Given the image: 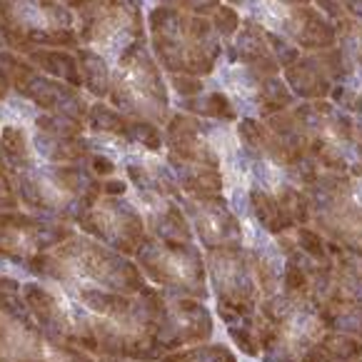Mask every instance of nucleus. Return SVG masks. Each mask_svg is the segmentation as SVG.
<instances>
[{"mask_svg": "<svg viewBox=\"0 0 362 362\" xmlns=\"http://www.w3.org/2000/svg\"><path fill=\"white\" fill-rule=\"evenodd\" d=\"M173 86H175V90L180 93V95L190 98V95H197V93L203 90V83L195 78V75H187V73H175L173 75Z\"/></svg>", "mask_w": 362, "mask_h": 362, "instance_id": "17", "label": "nucleus"}, {"mask_svg": "<svg viewBox=\"0 0 362 362\" xmlns=\"http://www.w3.org/2000/svg\"><path fill=\"white\" fill-rule=\"evenodd\" d=\"M30 60L37 65L40 70L50 75L55 80H63L68 86L80 88L83 86V80H80V65L78 58H73L70 53L60 48H37L30 53Z\"/></svg>", "mask_w": 362, "mask_h": 362, "instance_id": "6", "label": "nucleus"}, {"mask_svg": "<svg viewBox=\"0 0 362 362\" xmlns=\"http://www.w3.org/2000/svg\"><path fill=\"white\" fill-rule=\"evenodd\" d=\"M93 173H95L98 177H103V175H112L115 173V163H112L110 158H103V155H93Z\"/></svg>", "mask_w": 362, "mask_h": 362, "instance_id": "20", "label": "nucleus"}, {"mask_svg": "<svg viewBox=\"0 0 362 362\" xmlns=\"http://www.w3.org/2000/svg\"><path fill=\"white\" fill-rule=\"evenodd\" d=\"M322 347L330 352V357H340V360H352L362 352V345L347 335H327L322 340Z\"/></svg>", "mask_w": 362, "mask_h": 362, "instance_id": "13", "label": "nucleus"}, {"mask_svg": "<svg viewBox=\"0 0 362 362\" xmlns=\"http://www.w3.org/2000/svg\"><path fill=\"white\" fill-rule=\"evenodd\" d=\"M240 138L250 150H262L265 148V133L255 120H243L240 123Z\"/></svg>", "mask_w": 362, "mask_h": 362, "instance_id": "15", "label": "nucleus"}, {"mask_svg": "<svg viewBox=\"0 0 362 362\" xmlns=\"http://www.w3.org/2000/svg\"><path fill=\"white\" fill-rule=\"evenodd\" d=\"M288 103H290V93L285 90V86L280 83V80H275V78L262 80L260 105H262V112H265V115L280 112Z\"/></svg>", "mask_w": 362, "mask_h": 362, "instance_id": "11", "label": "nucleus"}, {"mask_svg": "<svg viewBox=\"0 0 362 362\" xmlns=\"http://www.w3.org/2000/svg\"><path fill=\"white\" fill-rule=\"evenodd\" d=\"M290 30H293L295 40L305 48H330L335 43V28L310 8L295 13Z\"/></svg>", "mask_w": 362, "mask_h": 362, "instance_id": "5", "label": "nucleus"}, {"mask_svg": "<svg viewBox=\"0 0 362 362\" xmlns=\"http://www.w3.org/2000/svg\"><path fill=\"white\" fill-rule=\"evenodd\" d=\"M230 335L238 340V345L243 347V350L247 352V355H257V345L255 340H252V335L247 330H240V327H230Z\"/></svg>", "mask_w": 362, "mask_h": 362, "instance_id": "19", "label": "nucleus"}, {"mask_svg": "<svg viewBox=\"0 0 362 362\" xmlns=\"http://www.w3.org/2000/svg\"><path fill=\"white\" fill-rule=\"evenodd\" d=\"M78 65H80V80H83L86 90L93 93L95 98H105L110 93V75H107V65L103 60V55L90 48L80 50Z\"/></svg>", "mask_w": 362, "mask_h": 362, "instance_id": "8", "label": "nucleus"}, {"mask_svg": "<svg viewBox=\"0 0 362 362\" xmlns=\"http://www.w3.org/2000/svg\"><path fill=\"white\" fill-rule=\"evenodd\" d=\"M230 3H243V0H230Z\"/></svg>", "mask_w": 362, "mask_h": 362, "instance_id": "26", "label": "nucleus"}, {"mask_svg": "<svg viewBox=\"0 0 362 362\" xmlns=\"http://www.w3.org/2000/svg\"><path fill=\"white\" fill-rule=\"evenodd\" d=\"M138 262L145 275L158 285L187 293L205 295V288H200L203 280V265L200 257L190 247V243H160V240H145L138 247Z\"/></svg>", "mask_w": 362, "mask_h": 362, "instance_id": "3", "label": "nucleus"}, {"mask_svg": "<svg viewBox=\"0 0 362 362\" xmlns=\"http://www.w3.org/2000/svg\"><path fill=\"white\" fill-rule=\"evenodd\" d=\"M70 228L55 220L35 218L18 210H0V257L30 265L37 255L55 250L70 238Z\"/></svg>", "mask_w": 362, "mask_h": 362, "instance_id": "2", "label": "nucleus"}, {"mask_svg": "<svg viewBox=\"0 0 362 362\" xmlns=\"http://www.w3.org/2000/svg\"><path fill=\"white\" fill-rule=\"evenodd\" d=\"M355 175H362V165H355Z\"/></svg>", "mask_w": 362, "mask_h": 362, "instance_id": "24", "label": "nucleus"}, {"mask_svg": "<svg viewBox=\"0 0 362 362\" xmlns=\"http://www.w3.org/2000/svg\"><path fill=\"white\" fill-rule=\"evenodd\" d=\"M303 362H330V352H327L322 345H317V347H313V350L305 352Z\"/></svg>", "mask_w": 362, "mask_h": 362, "instance_id": "22", "label": "nucleus"}, {"mask_svg": "<svg viewBox=\"0 0 362 362\" xmlns=\"http://www.w3.org/2000/svg\"><path fill=\"white\" fill-rule=\"evenodd\" d=\"M357 110L362 112V98H357Z\"/></svg>", "mask_w": 362, "mask_h": 362, "instance_id": "25", "label": "nucleus"}, {"mask_svg": "<svg viewBox=\"0 0 362 362\" xmlns=\"http://www.w3.org/2000/svg\"><path fill=\"white\" fill-rule=\"evenodd\" d=\"M238 25H240V18L235 16L230 8H220V6L213 8V28L218 33H223V35H233V33L238 30Z\"/></svg>", "mask_w": 362, "mask_h": 362, "instance_id": "14", "label": "nucleus"}, {"mask_svg": "<svg viewBox=\"0 0 362 362\" xmlns=\"http://www.w3.org/2000/svg\"><path fill=\"white\" fill-rule=\"evenodd\" d=\"M252 208H255L260 223L265 225L270 233H280V230H285V228L293 225V220L288 218V213L283 210V205L277 203L275 197L265 195V192H260V190L252 192Z\"/></svg>", "mask_w": 362, "mask_h": 362, "instance_id": "10", "label": "nucleus"}, {"mask_svg": "<svg viewBox=\"0 0 362 362\" xmlns=\"http://www.w3.org/2000/svg\"><path fill=\"white\" fill-rule=\"evenodd\" d=\"M300 247H303L308 255H313L315 260H320V257H325V243H322V238H320L317 233H313V230H300Z\"/></svg>", "mask_w": 362, "mask_h": 362, "instance_id": "16", "label": "nucleus"}, {"mask_svg": "<svg viewBox=\"0 0 362 362\" xmlns=\"http://www.w3.org/2000/svg\"><path fill=\"white\" fill-rule=\"evenodd\" d=\"M80 228L105 243L112 250L130 255L138 252V247L145 243V225L143 218L135 213V208L120 203L117 197L103 195L95 203L80 215Z\"/></svg>", "mask_w": 362, "mask_h": 362, "instance_id": "4", "label": "nucleus"}, {"mask_svg": "<svg viewBox=\"0 0 362 362\" xmlns=\"http://www.w3.org/2000/svg\"><path fill=\"white\" fill-rule=\"evenodd\" d=\"M190 110H200L203 115H210V117H218V120H233L235 117V110L230 105V100L223 95V93H213V95L205 98L200 105H187Z\"/></svg>", "mask_w": 362, "mask_h": 362, "instance_id": "12", "label": "nucleus"}, {"mask_svg": "<svg viewBox=\"0 0 362 362\" xmlns=\"http://www.w3.org/2000/svg\"><path fill=\"white\" fill-rule=\"evenodd\" d=\"M305 283H308V277H305L303 267L290 262V265L285 267V285H288V290H303Z\"/></svg>", "mask_w": 362, "mask_h": 362, "instance_id": "18", "label": "nucleus"}, {"mask_svg": "<svg viewBox=\"0 0 362 362\" xmlns=\"http://www.w3.org/2000/svg\"><path fill=\"white\" fill-rule=\"evenodd\" d=\"M88 123L95 133H107V135H117V138L130 140V125H133V117L120 115L112 107L103 105V103H95L88 110Z\"/></svg>", "mask_w": 362, "mask_h": 362, "instance_id": "9", "label": "nucleus"}, {"mask_svg": "<svg viewBox=\"0 0 362 362\" xmlns=\"http://www.w3.org/2000/svg\"><path fill=\"white\" fill-rule=\"evenodd\" d=\"M288 83L295 93L303 98H322L330 90L325 70L320 68L317 60H295L288 65Z\"/></svg>", "mask_w": 362, "mask_h": 362, "instance_id": "7", "label": "nucleus"}, {"mask_svg": "<svg viewBox=\"0 0 362 362\" xmlns=\"http://www.w3.org/2000/svg\"><path fill=\"white\" fill-rule=\"evenodd\" d=\"M125 182L123 180H105V182H100V190H103V195H112V197H117V195H123L125 192Z\"/></svg>", "mask_w": 362, "mask_h": 362, "instance_id": "21", "label": "nucleus"}, {"mask_svg": "<svg viewBox=\"0 0 362 362\" xmlns=\"http://www.w3.org/2000/svg\"><path fill=\"white\" fill-rule=\"evenodd\" d=\"M345 8L350 13H355V16L362 18V0H345Z\"/></svg>", "mask_w": 362, "mask_h": 362, "instance_id": "23", "label": "nucleus"}, {"mask_svg": "<svg viewBox=\"0 0 362 362\" xmlns=\"http://www.w3.org/2000/svg\"><path fill=\"white\" fill-rule=\"evenodd\" d=\"M112 103L135 115L138 120H160L168 105V93L160 78L158 65L148 55L140 40L120 53L117 75L110 80Z\"/></svg>", "mask_w": 362, "mask_h": 362, "instance_id": "1", "label": "nucleus"}]
</instances>
